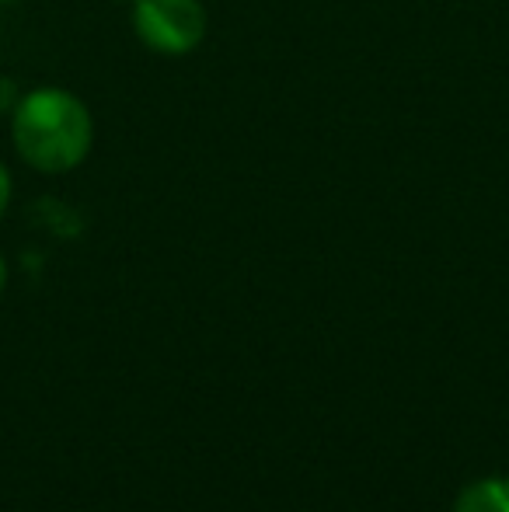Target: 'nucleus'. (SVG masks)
Here are the masks:
<instances>
[{"label": "nucleus", "mask_w": 509, "mask_h": 512, "mask_svg": "<svg viewBox=\"0 0 509 512\" xmlns=\"http://www.w3.org/2000/svg\"><path fill=\"white\" fill-rule=\"evenodd\" d=\"M11 136L21 161L42 175L74 171L95 143L88 105L63 88H35L14 105Z\"/></svg>", "instance_id": "nucleus-1"}, {"label": "nucleus", "mask_w": 509, "mask_h": 512, "mask_svg": "<svg viewBox=\"0 0 509 512\" xmlns=\"http://www.w3.org/2000/svg\"><path fill=\"white\" fill-rule=\"evenodd\" d=\"M133 28L154 53L185 56L206 35V7L199 0H133Z\"/></svg>", "instance_id": "nucleus-2"}, {"label": "nucleus", "mask_w": 509, "mask_h": 512, "mask_svg": "<svg viewBox=\"0 0 509 512\" xmlns=\"http://www.w3.org/2000/svg\"><path fill=\"white\" fill-rule=\"evenodd\" d=\"M454 512H509V478L471 481L454 502Z\"/></svg>", "instance_id": "nucleus-3"}, {"label": "nucleus", "mask_w": 509, "mask_h": 512, "mask_svg": "<svg viewBox=\"0 0 509 512\" xmlns=\"http://www.w3.org/2000/svg\"><path fill=\"white\" fill-rule=\"evenodd\" d=\"M7 203H11V175H7L4 161H0V216H4Z\"/></svg>", "instance_id": "nucleus-4"}, {"label": "nucleus", "mask_w": 509, "mask_h": 512, "mask_svg": "<svg viewBox=\"0 0 509 512\" xmlns=\"http://www.w3.org/2000/svg\"><path fill=\"white\" fill-rule=\"evenodd\" d=\"M4 286H7V262H4V255H0V293H4Z\"/></svg>", "instance_id": "nucleus-5"}, {"label": "nucleus", "mask_w": 509, "mask_h": 512, "mask_svg": "<svg viewBox=\"0 0 509 512\" xmlns=\"http://www.w3.org/2000/svg\"><path fill=\"white\" fill-rule=\"evenodd\" d=\"M119 4H133V0H119Z\"/></svg>", "instance_id": "nucleus-6"}]
</instances>
